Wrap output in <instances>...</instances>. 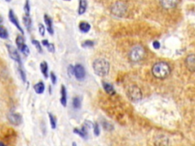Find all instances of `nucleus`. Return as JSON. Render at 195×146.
<instances>
[{
	"instance_id": "1",
	"label": "nucleus",
	"mask_w": 195,
	"mask_h": 146,
	"mask_svg": "<svg viewBox=\"0 0 195 146\" xmlns=\"http://www.w3.org/2000/svg\"><path fill=\"white\" fill-rule=\"evenodd\" d=\"M171 73L170 66L165 62L156 63L152 68V73L158 79H163L168 77Z\"/></svg>"
},
{
	"instance_id": "2",
	"label": "nucleus",
	"mask_w": 195,
	"mask_h": 146,
	"mask_svg": "<svg viewBox=\"0 0 195 146\" xmlns=\"http://www.w3.org/2000/svg\"><path fill=\"white\" fill-rule=\"evenodd\" d=\"M92 66L95 73L99 76H105L109 73L110 65L105 59H95L93 63Z\"/></svg>"
},
{
	"instance_id": "3",
	"label": "nucleus",
	"mask_w": 195,
	"mask_h": 146,
	"mask_svg": "<svg viewBox=\"0 0 195 146\" xmlns=\"http://www.w3.org/2000/svg\"><path fill=\"white\" fill-rule=\"evenodd\" d=\"M146 55V51L142 46H135L130 49L129 53V57L130 60L134 62H138L142 60Z\"/></svg>"
},
{
	"instance_id": "4",
	"label": "nucleus",
	"mask_w": 195,
	"mask_h": 146,
	"mask_svg": "<svg viewBox=\"0 0 195 146\" xmlns=\"http://www.w3.org/2000/svg\"><path fill=\"white\" fill-rule=\"evenodd\" d=\"M127 94L129 98L133 101H138L142 98V92L136 85H130L127 88Z\"/></svg>"
},
{
	"instance_id": "5",
	"label": "nucleus",
	"mask_w": 195,
	"mask_h": 146,
	"mask_svg": "<svg viewBox=\"0 0 195 146\" xmlns=\"http://www.w3.org/2000/svg\"><path fill=\"white\" fill-rule=\"evenodd\" d=\"M15 44H16L17 48L18 49V50H20L21 52L23 53L24 56H27L30 53V50H29V48L25 44V38L22 35H18L16 37V40H15Z\"/></svg>"
},
{
	"instance_id": "6",
	"label": "nucleus",
	"mask_w": 195,
	"mask_h": 146,
	"mask_svg": "<svg viewBox=\"0 0 195 146\" xmlns=\"http://www.w3.org/2000/svg\"><path fill=\"white\" fill-rule=\"evenodd\" d=\"M6 47L11 59H12L14 61L18 63V66H22V59H21V56L17 49H15L13 46L9 45V44H6Z\"/></svg>"
},
{
	"instance_id": "7",
	"label": "nucleus",
	"mask_w": 195,
	"mask_h": 146,
	"mask_svg": "<svg viewBox=\"0 0 195 146\" xmlns=\"http://www.w3.org/2000/svg\"><path fill=\"white\" fill-rule=\"evenodd\" d=\"M8 120L12 123V124L15 125V126H18L22 123V117L20 114L16 113H8L7 116Z\"/></svg>"
},
{
	"instance_id": "8",
	"label": "nucleus",
	"mask_w": 195,
	"mask_h": 146,
	"mask_svg": "<svg viewBox=\"0 0 195 146\" xmlns=\"http://www.w3.org/2000/svg\"><path fill=\"white\" fill-rule=\"evenodd\" d=\"M8 18H9V21H11V23H12V25H15L17 28L18 29V31L22 33V34H24V31L22 29V27H21L19 21H18V19L17 18L16 15L14 13L13 10H9V12H8Z\"/></svg>"
},
{
	"instance_id": "9",
	"label": "nucleus",
	"mask_w": 195,
	"mask_h": 146,
	"mask_svg": "<svg viewBox=\"0 0 195 146\" xmlns=\"http://www.w3.org/2000/svg\"><path fill=\"white\" fill-rule=\"evenodd\" d=\"M74 75L78 80H82L85 76V71L84 67L80 64L74 66Z\"/></svg>"
},
{
	"instance_id": "10",
	"label": "nucleus",
	"mask_w": 195,
	"mask_h": 146,
	"mask_svg": "<svg viewBox=\"0 0 195 146\" xmlns=\"http://www.w3.org/2000/svg\"><path fill=\"white\" fill-rule=\"evenodd\" d=\"M185 65L191 73H195V54H191L187 56Z\"/></svg>"
},
{
	"instance_id": "11",
	"label": "nucleus",
	"mask_w": 195,
	"mask_h": 146,
	"mask_svg": "<svg viewBox=\"0 0 195 146\" xmlns=\"http://www.w3.org/2000/svg\"><path fill=\"white\" fill-rule=\"evenodd\" d=\"M126 12V7L123 3L117 2L112 8V12L117 16H121Z\"/></svg>"
},
{
	"instance_id": "12",
	"label": "nucleus",
	"mask_w": 195,
	"mask_h": 146,
	"mask_svg": "<svg viewBox=\"0 0 195 146\" xmlns=\"http://www.w3.org/2000/svg\"><path fill=\"white\" fill-rule=\"evenodd\" d=\"M179 0H160V4L165 9H171L177 6Z\"/></svg>"
},
{
	"instance_id": "13",
	"label": "nucleus",
	"mask_w": 195,
	"mask_h": 146,
	"mask_svg": "<svg viewBox=\"0 0 195 146\" xmlns=\"http://www.w3.org/2000/svg\"><path fill=\"white\" fill-rule=\"evenodd\" d=\"M44 22L46 24V30H47L48 33L51 35L53 34V20L52 18L50 16H48L47 15H44Z\"/></svg>"
},
{
	"instance_id": "14",
	"label": "nucleus",
	"mask_w": 195,
	"mask_h": 146,
	"mask_svg": "<svg viewBox=\"0 0 195 146\" xmlns=\"http://www.w3.org/2000/svg\"><path fill=\"white\" fill-rule=\"evenodd\" d=\"M60 94H61L60 103H61V104L63 106H66L67 104V92L64 85H62L61 86V88H60Z\"/></svg>"
},
{
	"instance_id": "15",
	"label": "nucleus",
	"mask_w": 195,
	"mask_h": 146,
	"mask_svg": "<svg viewBox=\"0 0 195 146\" xmlns=\"http://www.w3.org/2000/svg\"><path fill=\"white\" fill-rule=\"evenodd\" d=\"M40 68L42 75L45 78H47L49 77V72H48V64L46 61H43L40 65Z\"/></svg>"
},
{
	"instance_id": "16",
	"label": "nucleus",
	"mask_w": 195,
	"mask_h": 146,
	"mask_svg": "<svg viewBox=\"0 0 195 146\" xmlns=\"http://www.w3.org/2000/svg\"><path fill=\"white\" fill-rule=\"evenodd\" d=\"M34 92L37 94H41L44 93V90H45V85H44V83L43 82H37V84H35L34 86Z\"/></svg>"
},
{
	"instance_id": "17",
	"label": "nucleus",
	"mask_w": 195,
	"mask_h": 146,
	"mask_svg": "<svg viewBox=\"0 0 195 146\" xmlns=\"http://www.w3.org/2000/svg\"><path fill=\"white\" fill-rule=\"evenodd\" d=\"M22 21H23L24 25H25V27H26L27 30H30L31 27H32V18H31L30 15H24L23 18H22Z\"/></svg>"
},
{
	"instance_id": "18",
	"label": "nucleus",
	"mask_w": 195,
	"mask_h": 146,
	"mask_svg": "<svg viewBox=\"0 0 195 146\" xmlns=\"http://www.w3.org/2000/svg\"><path fill=\"white\" fill-rule=\"evenodd\" d=\"M87 8V1L86 0H79V6L78 12L79 15H82L85 13Z\"/></svg>"
},
{
	"instance_id": "19",
	"label": "nucleus",
	"mask_w": 195,
	"mask_h": 146,
	"mask_svg": "<svg viewBox=\"0 0 195 146\" xmlns=\"http://www.w3.org/2000/svg\"><path fill=\"white\" fill-rule=\"evenodd\" d=\"M102 85H103V87H104L105 91L107 92V93L111 94V95H112V94H115V89H114L113 86H112L111 84L108 83V82H103Z\"/></svg>"
},
{
	"instance_id": "20",
	"label": "nucleus",
	"mask_w": 195,
	"mask_h": 146,
	"mask_svg": "<svg viewBox=\"0 0 195 146\" xmlns=\"http://www.w3.org/2000/svg\"><path fill=\"white\" fill-rule=\"evenodd\" d=\"M79 30H80L81 31L83 32V33H87V32H89V30H90L91 26L89 23H87V22L82 21V22H80V24H79Z\"/></svg>"
},
{
	"instance_id": "21",
	"label": "nucleus",
	"mask_w": 195,
	"mask_h": 146,
	"mask_svg": "<svg viewBox=\"0 0 195 146\" xmlns=\"http://www.w3.org/2000/svg\"><path fill=\"white\" fill-rule=\"evenodd\" d=\"M8 37V32L7 29L2 25H0V38L7 39Z\"/></svg>"
},
{
	"instance_id": "22",
	"label": "nucleus",
	"mask_w": 195,
	"mask_h": 146,
	"mask_svg": "<svg viewBox=\"0 0 195 146\" xmlns=\"http://www.w3.org/2000/svg\"><path fill=\"white\" fill-rule=\"evenodd\" d=\"M74 133L78 134V135H80L82 138H86L87 137V132H86V130L85 127H82V130H78V129H75L73 130Z\"/></svg>"
},
{
	"instance_id": "23",
	"label": "nucleus",
	"mask_w": 195,
	"mask_h": 146,
	"mask_svg": "<svg viewBox=\"0 0 195 146\" xmlns=\"http://www.w3.org/2000/svg\"><path fill=\"white\" fill-rule=\"evenodd\" d=\"M48 116H49L50 122H51V126L52 127L53 130L56 129V119L54 116L51 113H48Z\"/></svg>"
},
{
	"instance_id": "24",
	"label": "nucleus",
	"mask_w": 195,
	"mask_h": 146,
	"mask_svg": "<svg viewBox=\"0 0 195 146\" xmlns=\"http://www.w3.org/2000/svg\"><path fill=\"white\" fill-rule=\"evenodd\" d=\"M72 106L75 109H79L81 107V101L79 97H74L72 100Z\"/></svg>"
},
{
	"instance_id": "25",
	"label": "nucleus",
	"mask_w": 195,
	"mask_h": 146,
	"mask_svg": "<svg viewBox=\"0 0 195 146\" xmlns=\"http://www.w3.org/2000/svg\"><path fill=\"white\" fill-rule=\"evenodd\" d=\"M32 44H33V45H34V47H36V49H37V50L38 51V52H39L40 53H43L42 47H41V43H40L38 40H32Z\"/></svg>"
},
{
	"instance_id": "26",
	"label": "nucleus",
	"mask_w": 195,
	"mask_h": 146,
	"mask_svg": "<svg viewBox=\"0 0 195 146\" xmlns=\"http://www.w3.org/2000/svg\"><path fill=\"white\" fill-rule=\"evenodd\" d=\"M24 11H25V15H30L31 6L29 3V0H26L25 5H24Z\"/></svg>"
},
{
	"instance_id": "27",
	"label": "nucleus",
	"mask_w": 195,
	"mask_h": 146,
	"mask_svg": "<svg viewBox=\"0 0 195 146\" xmlns=\"http://www.w3.org/2000/svg\"><path fill=\"white\" fill-rule=\"evenodd\" d=\"M18 73H19L21 78L23 80V82H26V75H25V71H24L23 68H22V66H18Z\"/></svg>"
},
{
	"instance_id": "28",
	"label": "nucleus",
	"mask_w": 195,
	"mask_h": 146,
	"mask_svg": "<svg viewBox=\"0 0 195 146\" xmlns=\"http://www.w3.org/2000/svg\"><path fill=\"white\" fill-rule=\"evenodd\" d=\"M46 49L47 50L49 51L50 53H54L55 52V47H54V44H51V43H48L46 46Z\"/></svg>"
},
{
	"instance_id": "29",
	"label": "nucleus",
	"mask_w": 195,
	"mask_h": 146,
	"mask_svg": "<svg viewBox=\"0 0 195 146\" xmlns=\"http://www.w3.org/2000/svg\"><path fill=\"white\" fill-rule=\"evenodd\" d=\"M93 45H94V42L91 40H86L82 44L83 47H93Z\"/></svg>"
},
{
	"instance_id": "30",
	"label": "nucleus",
	"mask_w": 195,
	"mask_h": 146,
	"mask_svg": "<svg viewBox=\"0 0 195 146\" xmlns=\"http://www.w3.org/2000/svg\"><path fill=\"white\" fill-rule=\"evenodd\" d=\"M38 29H39V33L41 36H44L45 34V27L42 24H39L38 25Z\"/></svg>"
},
{
	"instance_id": "31",
	"label": "nucleus",
	"mask_w": 195,
	"mask_h": 146,
	"mask_svg": "<svg viewBox=\"0 0 195 146\" xmlns=\"http://www.w3.org/2000/svg\"><path fill=\"white\" fill-rule=\"evenodd\" d=\"M50 77H51V82H52V84L53 85H56V75H55L54 73H53V72H51V74H50Z\"/></svg>"
},
{
	"instance_id": "32",
	"label": "nucleus",
	"mask_w": 195,
	"mask_h": 146,
	"mask_svg": "<svg viewBox=\"0 0 195 146\" xmlns=\"http://www.w3.org/2000/svg\"><path fill=\"white\" fill-rule=\"evenodd\" d=\"M94 133L95 134V135H99V133H100V130H99V126H98V124L97 123H95L94 125Z\"/></svg>"
},
{
	"instance_id": "33",
	"label": "nucleus",
	"mask_w": 195,
	"mask_h": 146,
	"mask_svg": "<svg viewBox=\"0 0 195 146\" xmlns=\"http://www.w3.org/2000/svg\"><path fill=\"white\" fill-rule=\"evenodd\" d=\"M68 73L70 75H74V66H70L68 68Z\"/></svg>"
},
{
	"instance_id": "34",
	"label": "nucleus",
	"mask_w": 195,
	"mask_h": 146,
	"mask_svg": "<svg viewBox=\"0 0 195 146\" xmlns=\"http://www.w3.org/2000/svg\"><path fill=\"white\" fill-rule=\"evenodd\" d=\"M153 47L155 48V49H159L160 48L159 42H158V41H154V42H153Z\"/></svg>"
},
{
	"instance_id": "35",
	"label": "nucleus",
	"mask_w": 195,
	"mask_h": 146,
	"mask_svg": "<svg viewBox=\"0 0 195 146\" xmlns=\"http://www.w3.org/2000/svg\"><path fill=\"white\" fill-rule=\"evenodd\" d=\"M2 21H3L2 17V16H0V25H1V24H2Z\"/></svg>"
},
{
	"instance_id": "36",
	"label": "nucleus",
	"mask_w": 195,
	"mask_h": 146,
	"mask_svg": "<svg viewBox=\"0 0 195 146\" xmlns=\"http://www.w3.org/2000/svg\"><path fill=\"white\" fill-rule=\"evenodd\" d=\"M0 146H6V145H5V144L3 143V142H0Z\"/></svg>"
},
{
	"instance_id": "37",
	"label": "nucleus",
	"mask_w": 195,
	"mask_h": 146,
	"mask_svg": "<svg viewBox=\"0 0 195 146\" xmlns=\"http://www.w3.org/2000/svg\"><path fill=\"white\" fill-rule=\"evenodd\" d=\"M6 2H11V0H6Z\"/></svg>"
},
{
	"instance_id": "38",
	"label": "nucleus",
	"mask_w": 195,
	"mask_h": 146,
	"mask_svg": "<svg viewBox=\"0 0 195 146\" xmlns=\"http://www.w3.org/2000/svg\"><path fill=\"white\" fill-rule=\"evenodd\" d=\"M65 1H70V0H65Z\"/></svg>"
}]
</instances>
